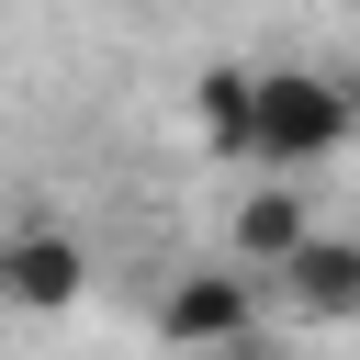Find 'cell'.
I'll return each mask as SVG.
<instances>
[{"label":"cell","mask_w":360,"mask_h":360,"mask_svg":"<svg viewBox=\"0 0 360 360\" xmlns=\"http://www.w3.org/2000/svg\"><path fill=\"white\" fill-rule=\"evenodd\" d=\"M315 236H326V225H315L304 180H248V191H236V214H225V248H236V270H248V281H259V270L281 281Z\"/></svg>","instance_id":"cell-4"},{"label":"cell","mask_w":360,"mask_h":360,"mask_svg":"<svg viewBox=\"0 0 360 360\" xmlns=\"http://www.w3.org/2000/svg\"><path fill=\"white\" fill-rule=\"evenodd\" d=\"M248 326H259V281L225 259V270H180L169 292H158V338L169 349H248Z\"/></svg>","instance_id":"cell-2"},{"label":"cell","mask_w":360,"mask_h":360,"mask_svg":"<svg viewBox=\"0 0 360 360\" xmlns=\"http://www.w3.org/2000/svg\"><path fill=\"white\" fill-rule=\"evenodd\" d=\"M191 135L214 158H248V135H259V68H202L191 79Z\"/></svg>","instance_id":"cell-6"},{"label":"cell","mask_w":360,"mask_h":360,"mask_svg":"<svg viewBox=\"0 0 360 360\" xmlns=\"http://www.w3.org/2000/svg\"><path fill=\"white\" fill-rule=\"evenodd\" d=\"M281 292H292L315 326H360V236H315V248L281 270Z\"/></svg>","instance_id":"cell-5"},{"label":"cell","mask_w":360,"mask_h":360,"mask_svg":"<svg viewBox=\"0 0 360 360\" xmlns=\"http://www.w3.org/2000/svg\"><path fill=\"white\" fill-rule=\"evenodd\" d=\"M0 304H11V315H79V304H90V248H79L68 225L0 236Z\"/></svg>","instance_id":"cell-3"},{"label":"cell","mask_w":360,"mask_h":360,"mask_svg":"<svg viewBox=\"0 0 360 360\" xmlns=\"http://www.w3.org/2000/svg\"><path fill=\"white\" fill-rule=\"evenodd\" d=\"M349 124H360L349 79H326V68H259V135H248V169H259V180H304V169H326V158L349 146Z\"/></svg>","instance_id":"cell-1"}]
</instances>
